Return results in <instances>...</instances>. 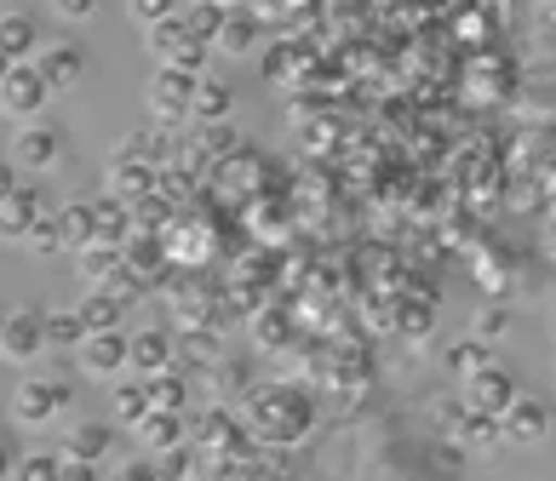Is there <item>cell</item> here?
<instances>
[{
  "label": "cell",
  "instance_id": "d6a6232c",
  "mask_svg": "<svg viewBox=\"0 0 556 481\" xmlns=\"http://www.w3.org/2000/svg\"><path fill=\"white\" fill-rule=\"evenodd\" d=\"M488 362H493V355H488V344H477V339L447 344V372H459V379H470V372H482Z\"/></svg>",
  "mask_w": 556,
  "mask_h": 481
},
{
  "label": "cell",
  "instance_id": "9c48e42d",
  "mask_svg": "<svg viewBox=\"0 0 556 481\" xmlns=\"http://www.w3.org/2000/svg\"><path fill=\"white\" fill-rule=\"evenodd\" d=\"M190 92H195V80L190 75H178V69H155L150 80V115L161 121V127H178V121H190Z\"/></svg>",
  "mask_w": 556,
  "mask_h": 481
},
{
  "label": "cell",
  "instance_id": "44dd1931",
  "mask_svg": "<svg viewBox=\"0 0 556 481\" xmlns=\"http://www.w3.org/2000/svg\"><path fill=\"white\" fill-rule=\"evenodd\" d=\"M258 17L253 12H236V17H224V24H218V35H213V52H224V58H247V52H253L258 47Z\"/></svg>",
  "mask_w": 556,
  "mask_h": 481
},
{
  "label": "cell",
  "instance_id": "e0dca14e",
  "mask_svg": "<svg viewBox=\"0 0 556 481\" xmlns=\"http://www.w3.org/2000/svg\"><path fill=\"white\" fill-rule=\"evenodd\" d=\"M230 110H236V92L224 87V80L201 75L195 92H190V121H195V127H218V121H230Z\"/></svg>",
  "mask_w": 556,
  "mask_h": 481
},
{
  "label": "cell",
  "instance_id": "8fae6325",
  "mask_svg": "<svg viewBox=\"0 0 556 481\" xmlns=\"http://www.w3.org/2000/svg\"><path fill=\"white\" fill-rule=\"evenodd\" d=\"M75 355L87 379H115V372H127V332H87Z\"/></svg>",
  "mask_w": 556,
  "mask_h": 481
},
{
  "label": "cell",
  "instance_id": "52a82bcc",
  "mask_svg": "<svg viewBox=\"0 0 556 481\" xmlns=\"http://www.w3.org/2000/svg\"><path fill=\"white\" fill-rule=\"evenodd\" d=\"M58 155H64V132L52 127V121H24L12 138V166H29V173H47V166H58Z\"/></svg>",
  "mask_w": 556,
  "mask_h": 481
},
{
  "label": "cell",
  "instance_id": "836d02e7",
  "mask_svg": "<svg viewBox=\"0 0 556 481\" xmlns=\"http://www.w3.org/2000/svg\"><path fill=\"white\" fill-rule=\"evenodd\" d=\"M115 418H121V425H132V430H138V418H150V395H143V379L115 384Z\"/></svg>",
  "mask_w": 556,
  "mask_h": 481
},
{
  "label": "cell",
  "instance_id": "ba28073f",
  "mask_svg": "<svg viewBox=\"0 0 556 481\" xmlns=\"http://www.w3.org/2000/svg\"><path fill=\"white\" fill-rule=\"evenodd\" d=\"M29 69L47 80V92H70V87H80V75H87V52L70 47V40H58V47H40L29 58Z\"/></svg>",
  "mask_w": 556,
  "mask_h": 481
},
{
  "label": "cell",
  "instance_id": "f1b7e54d",
  "mask_svg": "<svg viewBox=\"0 0 556 481\" xmlns=\"http://www.w3.org/2000/svg\"><path fill=\"white\" fill-rule=\"evenodd\" d=\"M40 339L58 344V350H75L80 339H87V327H80L75 309H47V316H40Z\"/></svg>",
  "mask_w": 556,
  "mask_h": 481
},
{
  "label": "cell",
  "instance_id": "8992f818",
  "mask_svg": "<svg viewBox=\"0 0 556 481\" xmlns=\"http://www.w3.org/2000/svg\"><path fill=\"white\" fill-rule=\"evenodd\" d=\"M47 339H40V309H7V327H0V362L12 367H35Z\"/></svg>",
  "mask_w": 556,
  "mask_h": 481
},
{
  "label": "cell",
  "instance_id": "f546056e",
  "mask_svg": "<svg viewBox=\"0 0 556 481\" xmlns=\"http://www.w3.org/2000/svg\"><path fill=\"white\" fill-rule=\"evenodd\" d=\"M195 183H201V178L190 173V166H178V161H173V166H161V173H155V195H161V201H167L173 213H178V206L195 195Z\"/></svg>",
  "mask_w": 556,
  "mask_h": 481
},
{
  "label": "cell",
  "instance_id": "bcb514c9",
  "mask_svg": "<svg viewBox=\"0 0 556 481\" xmlns=\"http://www.w3.org/2000/svg\"><path fill=\"white\" fill-rule=\"evenodd\" d=\"M293 69V47H270L264 52V75H287Z\"/></svg>",
  "mask_w": 556,
  "mask_h": 481
},
{
  "label": "cell",
  "instance_id": "f35d334b",
  "mask_svg": "<svg viewBox=\"0 0 556 481\" xmlns=\"http://www.w3.org/2000/svg\"><path fill=\"white\" fill-rule=\"evenodd\" d=\"M505 332H510V309L505 304H488V309H477V332H470V339H477V344H500L505 339Z\"/></svg>",
  "mask_w": 556,
  "mask_h": 481
},
{
  "label": "cell",
  "instance_id": "5b68a950",
  "mask_svg": "<svg viewBox=\"0 0 556 481\" xmlns=\"http://www.w3.org/2000/svg\"><path fill=\"white\" fill-rule=\"evenodd\" d=\"M517 372L500 367V362H488L482 372H470L465 379V413H482V418H500L510 402H517Z\"/></svg>",
  "mask_w": 556,
  "mask_h": 481
},
{
  "label": "cell",
  "instance_id": "4dcf8cb0",
  "mask_svg": "<svg viewBox=\"0 0 556 481\" xmlns=\"http://www.w3.org/2000/svg\"><path fill=\"white\" fill-rule=\"evenodd\" d=\"M207 384H213V395H218V407H230L236 395L253 390V379H247V367H241V362H218V367L207 372Z\"/></svg>",
  "mask_w": 556,
  "mask_h": 481
},
{
  "label": "cell",
  "instance_id": "2e32d148",
  "mask_svg": "<svg viewBox=\"0 0 556 481\" xmlns=\"http://www.w3.org/2000/svg\"><path fill=\"white\" fill-rule=\"evenodd\" d=\"M224 362V344H218V332L213 327H190L184 339L173 344V367L184 372V367H201V372H213Z\"/></svg>",
  "mask_w": 556,
  "mask_h": 481
},
{
  "label": "cell",
  "instance_id": "4fadbf2b",
  "mask_svg": "<svg viewBox=\"0 0 556 481\" xmlns=\"http://www.w3.org/2000/svg\"><path fill=\"white\" fill-rule=\"evenodd\" d=\"M40 213H47V206H40V190H29V183H17L12 195H0V241L24 246L29 224H35Z\"/></svg>",
  "mask_w": 556,
  "mask_h": 481
},
{
  "label": "cell",
  "instance_id": "ac0fdd59",
  "mask_svg": "<svg viewBox=\"0 0 556 481\" xmlns=\"http://www.w3.org/2000/svg\"><path fill=\"white\" fill-rule=\"evenodd\" d=\"M138 442H143V458H161V453L184 447V413H150V418H138Z\"/></svg>",
  "mask_w": 556,
  "mask_h": 481
},
{
  "label": "cell",
  "instance_id": "816d5d0a",
  "mask_svg": "<svg viewBox=\"0 0 556 481\" xmlns=\"http://www.w3.org/2000/svg\"><path fill=\"white\" fill-rule=\"evenodd\" d=\"M7 69H12V64H7V58H0V75H7Z\"/></svg>",
  "mask_w": 556,
  "mask_h": 481
},
{
  "label": "cell",
  "instance_id": "d6986e66",
  "mask_svg": "<svg viewBox=\"0 0 556 481\" xmlns=\"http://www.w3.org/2000/svg\"><path fill=\"white\" fill-rule=\"evenodd\" d=\"M143 395H150V413H184L190 407V379L178 367H161L143 379Z\"/></svg>",
  "mask_w": 556,
  "mask_h": 481
},
{
  "label": "cell",
  "instance_id": "e575fe53",
  "mask_svg": "<svg viewBox=\"0 0 556 481\" xmlns=\"http://www.w3.org/2000/svg\"><path fill=\"white\" fill-rule=\"evenodd\" d=\"M184 40H190V35L178 29V17H167V24H150V29H143V47H150L161 64H173V52L184 47Z\"/></svg>",
  "mask_w": 556,
  "mask_h": 481
},
{
  "label": "cell",
  "instance_id": "30bf717a",
  "mask_svg": "<svg viewBox=\"0 0 556 481\" xmlns=\"http://www.w3.org/2000/svg\"><path fill=\"white\" fill-rule=\"evenodd\" d=\"M545 435H551V413H545V402H533V395H517V402L500 413V442L540 447Z\"/></svg>",
  "mask_w": 556,
  "mask_h": 481
},
{
  "label": "cell",
  "instance_id": "74e56055",
  "mask_svg": "<svg viewBox=\"0 0 556 481\" xmlns=\"http://www.w3.org/2000/svg\"><path fill=\"white\" fill-rule=\"evenodd\" d=\"M24 246H29V253H40V258L64 253V236H58V218H52V213H40V218L29 224V236H24Z\"/></svg>",
  "mask_w": 556,
  "mask_h": 481
},
{
  "label": "cell",
  "instance_id": "ffe728a7",
  "mask_svg": "<svg viewBox=\"0 0 556 481\" xmlns=\"http://www.w3.org/2000/svg\"><path fill=\"white\" fill-rule=\"evenodd\" d=\"M110 425H98V418H80V425L70 430V442H64V458H80V465H104L110 458Z\"/></svg>",
  "mask_w": 556,
  "mask_h": 481
},
{
  "label": "cell",
  "instance_id": "277c9868",
  "mask_svg": "<svg viewBox=\"0 0 556 481\" xmlns=\"http://www.w3.org/2000/svg\"><path fill=\"white\" fill-rule=\"evenodd\" d=\"M47 103H52V92L29 64H12L7 75H0V115H12L17 127H24V121H40Z\"/></svg>",
  "mask_w": 556,
  "mask_h": 481
},
{
  "label": "cell",
  "instance_id": "f907efd6",
  "mask_svg": "<svg viewBox=\"0 0 556 481\" xmlns=\"http://www.w3.org/2000/svg\"><path fill=\"white\" fill-rule=\"evenodd\" d=\"M7 476H12V453H7V447H0V481H7Z\"/></svg>",
  "mask_w": 556,
  "mask_h": 481
},
{
  "label": "cell",
  "instance_id": "1f68e13d",
  "mask_svg": "<svg viewBox=\"0 0 556 481\" xmlns=\"http://www.w3.org/2000/svg\"><path fill=\"white\" fill-rule=\"evenodd\" d=\"M477 276H482V292H510L517 264H510V253H482L477 258Z\"/></svg>",
  "mask_w": 556,
  "mask_h": 481
},
{
  "label": "cell",
  "instance_id": "d590c367",
  "mask_svg": "<svg viewBox=\"0 0 556 481\" xmlns=\"http://www.w3.org/2000/svg\"><path fill=\"white\" fill-rule=\"evenodd\" d=\"M253 339L264 350H281L287 339H293V321H287L281 309H258V316H253Z\"/></svg>",
  "mask_w": 556,
  "mask_h": 481
},
{
  "label": "cell",
  "instance_id": "83f0119b",
  "mask_svg": "<svg viewBox=\"0 0 556 481\" xmlns=\"http://www.w3.org/2000/svg\"><path fill=\"white\" fill-rule=\"evenodd\" d=\"M75 264H80V281H98V287H104L115 269H121V246L92 241V246H80V253H75Z\"/></svg>",
  "mask_w": 556,
  "mask_h": 481
},
{
  "label": "cell",
  "instance_id": "60d3db41",
  "mask_svg": "<svg viewBox=\"0 0 556 481\" xmlns=\"http://www.w3.org/2000/svg\"><path fill=\"white\" fill-rule=\"evenodd\" d=\"M396 332H407V339H425V332H430V299L402 304V309H396Z\"/></svg>",
  "mask_w": 556,
  "mask_h": 481
},
{
  "label": "cell",
  "instance_id": "ab89813d",
  "mask_svg": "<svg viewBox=\"0 0 556 481\" xmlns=\"http://www.w3.org/2000/svg\"><path fill=\"white\" fill-rule=\"evenodd\" d=\"M12 481H58V453H24V458H12Z\"/></svg>",
  "mask_w": 556,
  "mask_h": 481
},
{
  "label": "cell",
  "instance_id": "8d00e7d4",
  "mask_svg": "<svg viewBox=\"0 0 556 481\" xmlns=\"http://www.w3.org/2000/svg\"><path fill=\"white\" fill-rule=\"evenodd\" d=\"M459 442L465 447H493V442H500V418H482V413L459 407Z\"/></svg>",
  "mask_w": 556,
  "mask_h": 481
},
{
  "label": "cell",
  "instance_id": "d4e9b609",
  "mask_svg": "<svg viewBox=\"0 0 556 481\" xmlns=\"http://www.w3.org/2000/svg\"><path fill=\"white\" fill-rule=\"evenodd\" d=\"M58 236H64V253H80V246H92V201H70L58 206Z\"/></svg>",
  "mask_w": 556,
  "mask_h": 481
},
{
  "label": "cell",
  "instance_id": "4316f807",
  "mask_svg": "<svg viewBox=\"0 0 556 481\" xmlns=\"http://www.w3.org/2000/svg\"><path fill=\"white\" fill-rule=\"evenodd\" d=\"M173 17H178V29L190 35L195 47H213V35H218V24H224V17L207 7V0H178V12H173Z\"/></svg>",
  "mask_w": 556,
  "mask_h": 481
},
{
  "label": "cell",
  "instance_id": "7bdbcfd3",
  "mask_svg": "<svg viewBox=\"0 0 556 481\" xmlns=\"http://www.w3.org/2000/svg\"><path fill=\"white\" fill-rule=\"evenodd\" d=\"M104 481H161V476H155V458H132V465H115Z\"/></svg>",
  "mask_w": 556,
  "mask_h": 481
},
{
  "label": "cell",
  "instance_id": "3957f363",
  "mask_svg": "<svg viewBox=\"0 0 556 481\" xmlns=\"http://www.w3.org/2000/svg\"><path fill=\"white\" fill-rule=\"evenodd\" d=\"M184 447L190 453H247L253 442H247V430H241V418L236 407H207V413H184Z\"/></svg>",
  "mask_w": 556,
  "mask_h": 481
},
{
  "label": "cell",
  "instance_id": "f6af8a7d",
  "mask_svg": "<svg viewBox=\"0 0 556 481\" xmlns=\"http://www.w3.org/2000/svg\"><path fill=\"white\" fill-rule=\"evenodd\" d=\"M58 17H70V24H87V17L98 12V0H52Z\"/></svg>",
  "mask_w": 556,
  "mask_h": 481
},
{
  "label": "cell",
  "instance_id": "7402d4cb",
  "mask_svg": "<svg viewBox=\"0 0 556 481\" xmlns=\"http://www.w3.org/2000/svg\"><path fill=\"white\" fill-rule=\"evenodd\" d=\"M127 236H132L127 201H115V195H98V201H92V241H104V246H121Z\"/></svg>",
  "mask_w": 556,
  "mask_h": 481
},
{
  "label": "cell",
  "instance_id": "ee69618b",
  "mask_svg": "<svg viewBox=\"0 0 556 481\" xmlns=\"http://www.w3.org/2000/svg\"><path fill=\"white\" fill-rule=\"evenodd\" d=\"M58 481H104V476H98V465H80V458L58 453Z\"/></svg>",
  "mask_w": 556,
  "mask_h": 481
},
{
  "label": "cell",
  "instance_id": "603a6c76",
  "mask_svg": "<svg viewBox=\"0 0 556 481\" xmlns=\"http://www.w3.org/2000/svg\"><path fill=\"white\" fill-rule=\"evenodd\" d=\"M155 190V166H143V161H110V195L115 201H138V195H150Z\"/></svg>",
  "mask_w": 556,
  "mask_h": 481
},
{
  "label": "cell",
  "instance_id": "6da1fadb",
  "mask_svg": "<svg viewBox=\"0 0 556 481\" xmlns=\"http://www.w3.org/2000/svg\"><path fill=\"white\" fill-rule=\"evenodd\" d=\"M241 430L253 447H270V453H287L299 442L316 435V395L293 384V379H276V384H253L241 395Z\"/></svg>",
  "mask_w": 556,
  "mask_h": 481
},
{
  "label": "cell",
  "instance_id": "9a60e30c",
  "mask_svg": "<svg viewBox=\"0 0 556 481\" xmlns=\"http://www.w3.org/2000/svg\"><path fill=\"white\" fill-rule=\"evenodd\" d=\"M40 52V24L29 12H0V58L7 64H29Z\"/></svg>",
  "mask_w": 556,
  "mask_h": 481
},
{
  "label": "cell",
  "instance_id": "c3c4849f",
  "mask_svg": "<svg viewBox=\"0 0 556 481\" xmlns=\"http://www.w3.org/2000/svg\"><path fill=\"white\" fill-rule=\"evenodd\" d=\"M207 7H213L218 17H236V12H247V0H207Z\"/></svg>",
  "mask_w": 556,
  "mask_h": 481
},
{
  "label": "cell",
  "instance_id": "cb8c5ba5",
  "mask_svg": "<svg viewBox=\"0 0 556 481\" xmlns=\"http://www.w3.org/2000/svg\"><path fill=\"white\" fill-rule=\"evenodd\" d=\"M75 316H80V327H87V332H121V316H127V309H121L104 287H92L87 299L75 304Z\"/></svg>",
  "mask_w": 556,
  "mask_h": 481
},
{
  "label": "cell",
  "instance_id": "484cf974",
  "mask_svg": "<svg viewBox=\"0 0 556 481\" xmlns=\"http://www.w3.org/2000/svg\"><path fill=\"white\" fill-rule=\"evenodd\" d=\"M127 218H132V236H167L178 213H173V206L161 201L155 190H150V195H138V201L127 206Z\"/></svg>",
  "mask_w": 556,
  "mask_h": 481
},
{
  "label": "cell",
  "instance_id": "b9f144b4",
  "mask_svg": "<svg viewBox=\"0 0 556 481\" xmlns=\"http://www.w3.org/2000/svg\"><path fill=\"white\" fill-rule=\"evenodd\" d=\"M127 12L138 17L143 29H150V24H167V17L178 12V0H127Z\"/></svg>",
  "mask_w": 556,
  "mask_h": 481
},
{
  "label": "cell",
  "instance_id": "5bb4252c",
  "mask_svg": "<svg viewBox=\"0 0 556 481\" xmlns=\"http://www.w3.org/2000/svg\"><path fill=\"white\" fill-rule=\"evenodd\" d=\"M173 367V339L161 327H143L127 339V372H138V379H150V372Z\"/></svg>",
  "mask_w": 556,
  "mask_h": 481
},
{
  "label": "cell",
  "instance_id": "f5cc1de1",
  "mask_svg": "<svg viewBox=\"0 0 556 481\" xmlns=\"http://www.w3.org/2000/svg\"><path fill=\"white\" fill-rule=\"evenodd\" d=\"M0 327H7V309H0Z\"/></svg>",
  "mask_w": 556,
  "mask_h": 481
},
{
  "label": "cell",
  "instance_id": "681fc988",
  "mask_svg": "<svg viewBox=\"0 0 556 481\" xmlns=\"http://www.w3.org/2000/svg\"><path fill=\"white\" fill-rule=\"evenodd\" d=\"M281 7H293V0H247V12H253V17L258 12H281Z\"/></svg>",
  "mask_w": 556,
  "mask_h": 481
},
{
  "label": "cell",
  "instance_id": "7c38bea8",
  "mask_svg": "<svg viewBox=\"0 0 556 481\" xmlns=\"http://www.w3.org/2000/svg\"><path fill=\"white\" fill-rule=\"evenodd\" d=\"M121 269H127L132 281H161L173 269L167 246H161V236H127L121 241Z\"/></svg>",
  "mask_w": 556,
  "mask_h": 481
},
{
  "label": "cell",
  "instance_id": "7a4b0ae2",
  "mask_svg": "<svg viewBox=\"0 0 556 481\" xmlns=\"http://www.w3.org/2000/svg\"><path fill=\"white\" fill-rule=\"evenodd\" d=\"M70 413H75V384L52 379V372H29V379L12 390V418L24 430H47V425H58V418H70Z\"/></svg>",
  "mask_w": 556,
  "mask_h": 481
},
{
  "label": "cell",
  "instance_id": "7dc6e473",
  "mask_svg": "<svg viewBox=\"0 0 556 481\" xmlns=\"http://www.w3.org/2000/svg\"><path fill=\"white\" fill-rule=\"evenodd\" d=\"M12 190H17V166L0 161V195H12Z\"/></svg>",
  "mask_w": 556,
  "mask_h": 481
}]
</instances>
